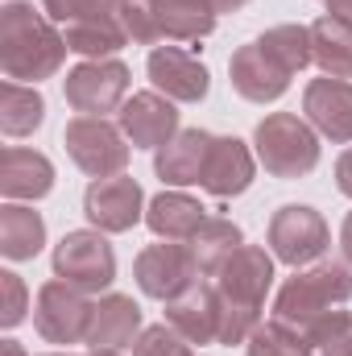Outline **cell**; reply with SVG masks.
I'll return each instance as SVG.
<instances>
[{"instance_id":"1","label":"cell","mask_w":352,"mask_h":356,"mask_svg":"<svg viewBox=\"0 0 352 356\" xmlns=\"http://www.w3.org/2000/svg\"><path fill=\"white\" fill-rule=\"evenodd\" d=\"M67 50H71L67 38L33 4L8 0L0 8V71H4V79L33 88L50 75H58Z\"/></svg>"},{"instance_id":"2","label":"cell","mask_w":352,"mask_h":356,"mask_svg":"<svg viewBox=\"0 0 352 356\" xmlns=\"http://www.w3.org/2000/svg\"><path fill=\"white\" fill-rule=\"evenodd\" d=\"M273 286V253L262 245H241L224 269L216 273L220 294V344H249V336L262 327L265 294Z\"/></svg>"},{"instance_id":"3","label":"cell","mask_w":352,"mask_h":356,"mask_svg":"<svg viewBox=\"0 0 352 356\" xmlns=\"http://www.w3.org/2000/svg\"><path fill=\"white\" fill-rule=\"evenodd\" d=\"M352 298V266L344 261H319L311 269H294V277L282 282L273 298V319L286 327H298L332 307H344Z\"/></svg>"},{"instance_id":"4","label":"cell","mask_w":352,"mask_h":356,"mask_svg":"<svg viewBox=\"0 0 352 356\" xmlns=\"http://www.w3.org/2000/svg\"><path fill=\"white\" fill-rule=\"evenodd\" d=\"M257 162L273 178H303L319 166V133L294 112H269L253 129Z\"/></svg>"},{"instance_id":"5","label":"cell","mask_w":352,"mask_h":356,"mask_svg":"<svg viewBox=\"0 0 352 356\" xmlns=\"http://www.w3.org/2000/svg\"><path fill=\"white\" fill-rule=\"evenodd\" d=\"M63 145L71 162L91 178H112L129 166V137L104 116H75L63 129Z\"/></svg>"},{"instance_id":"6","label":"cell","mask_w":352,"mask_h":356,"mask_svg":"<svg viewBox=\"0 0 352 356\" xmlns=\"http://www.w3.org/2000/svg\"><path fill=\"white\" fill-rule=\"evenodd\" d=\"M332 245V232L323 224V216L307 203H286L273 211L269 220V253L286 266L303 269L311 261H319Z\"/></svg>"},{"instance_id":"7","label":"cell","mask_w":352,"mask_h":356,"mask_svg":"<svg viewBox=\"0 0 352 356\" xmlns=\"http://www.w3.org/2000/svg\"><path fill=\"white\" fill-rule=\"evenodd\" d=\"M54 277L88 290V294H99L116 282V253L112 245L104 241L99 228H88V232H67L58 245H54Z\"/></svg>"},{"instance_id":"8","label":"cell","mask_w":352,"mask_h":356,"mask_svg":"<svg viewBox=\"0 0 352 356\" xmlns=\"http://www.w3.org/2000/svg\"><path fill=\"white\" fill-rule=\"evenodd\" d=\"M88 323H91V302L88 290L54 277L38 290L33 302V327L46 344H83L88 340Z\"/></svg>"},{"instance_id":"9","label":"cell","mask_w":352,"mask_h":356,"mask_svg":"<svg viewBox=\"0 0 352 356\" xmlns=\"http://www.w3.org/2000/svg\"><path fill=\"white\" fill-rule=\"evenodd\" d=\"M133 277L141 286V294L158 298V302H170L182 290H191L203 273L195 266V253L186 241H158V245H145L133 261Z\"/></svg>"},{"instance_id":"10","label":"cell","mask_w":352,"mask_h":356,"mask_svg":"<svg viewBox=\"0 0 352 356\" xmlns=\"http://www.w3.org/2000/svg\"><path fill=\"white\" fill-rule=\"evenodd\" d=\"M63 91H67V104L79 116L116 112L125 104V95H129V67L120 58H88L75 71H67Z\"/></svg>"},{"instance_id":"11","label":"cell","mask_w":352,"mask_h":356,"mask_svg":"<svg viewBox=\"0 0 352 356\" xmlns=\"http://www.w3.org/2000/svg\"><path fill=\"white\" fill-rule=\"evenodd\" d=\"M228 79H232V91L249 104H273L282 99L294 71L265 46L262 38H253L249 46H241L232 58H228Z\"/></svg>"},{"instance_id":"12","label":"cell","mask_w":352,"mask_h":356,"mask_svg":"<svg viewBox=\"0 0 352 356\" xmlns=\"http://www.w3.org/2000/svg\"><path fill=\"white\" fill-rule=\"evenodd\" d=\"M83 216L99 232H129L133 224L145 220V195L141 182L129 175L95 178L83 195Z\"/></svg>"},{"instance_id":"13","label":"cell","mask_w":352,"mask_h":356,"mask_svg":"<svg viewBox=\"0 0 352 356\" xmlns=\"http://www.w3.org/2000/svg\"><path fill=\"white\" fill-rule=\"evenodd\" d=\"M120 133L133 141V149H162L178 137V112L175 99L162 91H137L133 99L120 104Z\"/></svg>"},{"instance_id":"14","label":"cell","mask_w":352,"mask_h":356,"mask_svg":"<svg viewBox=\"0 0 352 356\" xmlns=\"http://www.w3.org/2000/svg\"><path fill=\"white\" fill-rule=\"evenodd\" d=\"M145 71H150L154 88L162 91L166 99H175V104H199V99H207L211 75H207V67H203L191 50H178V46H154Z\"/></svg>"},{"instance_id":"15","label":"cell","mask_w":352,"mask_h":356,"mask_svg":"<svg viewBox=\"0 0 352 356\" xmlns=\"http://www.w3.org/2000/svg\"><path fill=\"white\" fill-rule=\"evenodd\" d=\"M303 112H307V124L336 141V145H349L352 141V83L349 79H311L303 91Z\"/></svg>"},{"instance_id":"16","label":"cell","mask_w":352,"mask_h":356,"mask_svg":"<svg viewBox=\"0 0 352 356\" xmlns=\"http://www.w3.org/2000/svg\"><path fill=\"white\" fill-rule=\"evenodd\" d=\"M166 323L175 327L186 344H220V294L216 282H195L178 298L166 302Z\"/></svg>"},{"instance_id":"17","label":"cell","mask_w":352,"mask_h":356,"mask_svg":"<svg viewBox=\"0 0 352 356\" xmlns=\"http://www.w3.org/2000/svg\"><path fill=\"white\" fill-rule=\"evenodd\" d=\"M141 307L129 294H104L99 302H91V323H88V344L91 353H120L129 344H137L141 336Z\"/></svg>"},{"instance_id":"18","label":"cell","mask_w":352,"mask_h":356,"mask_svg":"<svg viewBox=\"0 0 352 356\" xmlns=\"http://www.w3.org/2000/svg\"><path fill=\"white\" fill-rule=\"evenodd\" d=\"M211 145H216V133L207 129H178L175 141H166L158 154H154V175L170 186H191L207 175V162H211Z\"/></svg>"},{"instance_id":"19","label":"cell","mask_w":352,"mask_h":356,"mask_svg":"<svg viewBox=\"0 0 352 356\" xmlns=\"http://www.w3.org/2000/svg\"><path fill=\"white\" fill-rule=\"evenodd\" d=\"M54 191V166L38 149L8 145L0 154V195L4 199H46Z\"/></svg>"},{"instance_id":"20","label":"cell","mask_w":352,"mask_h":356,"mask_svg":"<svg viewBox=\"0 0 352 356\" xmlns=\"http://www.w3.org/2000/svg\"><path fill=\"white\" fill-rule=\"evenodd\" d=\"M253 154L241 137H216L211 145V162H207V175H203V191H211L216 199H232V195H245L253 186Z\"/></svg>"},{"instance_id":"21","label":"cell","mask_w":352,"mask_h":356,"mask_svg":"<svg viewBox=\"0 0 352 356\" xmlns=\"http://www.w3.org/2000/svg\"><path fill=\"white\" fill-rule=\"evenodd\" d=\"M207 220V207L182 191H162L145 207V224L158 241H191Z\"/></svg>"},{"instance_id":"22","label":"cell","mask_w":352,"mask_h":356,"mask_svg":"<svg viewBox=\"0 0 352 356\" xmlns=\"http://www.w3.org/2000/svg\"><path fill=\"white\" fill-rule=\"evenodd\" d=\"M46 245V220L33 207L4 203L0 207V253L8 261H33Z\"/></svg>"},{"instance_id":"23","label":"cell","mask_w":352,"mask_h":356,"mask_svg":"<svg viewBox=\"0 0 352 356\" xmlns=\"http://www.w3.org/2000/svg\"><path fill=\"white\" fill-rule=\"evenodd\" d=\"M311 63L332 79H352V25L323 13L311 25Z\"/></svg>"},{"instance_id":"24","label":"cell","mask_w":352,"mask_h":356,"mask_svg":"<svg viewBox=\"0 0 352 356\" xmlns=\"http://www.w3.org/2000/svg\"><path fill=\"white\" fill-rule=\"evenodd\" d=\"M216 17L211 0H158L162 42H203L216 29Z\"/></svg>"},{"instance_id":"25","label":"cell","mask_w":352,"mask_h":356,"mask_svg":"<svg viewBox=\"0 0 352 356\" xmlns=\"http://www.w3.org/2000/svg\"><path fill=\"white\" fill-rule=\"evenodd\" d=\"M186 245H191V253H195L199 273H203V277H216V273L224 269V261L245 245V232H241L232 220H224V216H207L203 228H199Z\"/></svg>"},{"instance_id":"26","label":"cell","mask_w":352,"mask_h":356,"mask_svg":"<svg viewBox=\"0 0 352 356\" xmlns=\"http://www.w3.org/2000/svg\"><path fill=\"white\" fill-rule=\"evenodd\" d=\"M63 38L75 54L83 58H112L120 46H129V33L120 17H91V21H71L63 25Z\"/></svg>"},{"instance_id":"27","label":"cell","mask_w":352,"mask_h":356,"mask_svg":"<svg viewBox=\"0 0 352 356\" xmlns=\"http://www.w3.org/2000/svg\"><path fill=\"white\" fill-rule=\"evenodd\" d=\"M42 120H46L42 91L4 79V88H0V129H4V137H29L33 129H42Z\"/></svg>"},{"instance_id":"28","label":"cell","mask_w":352,"mask_h":356,"mask_svg":"<svg viewBox=\"0 0 352 356\" xmlns=\"http://www.w3.org/2000/svg\"><path fill=\"white\" fill-rule=\"evenodd\" d=\"M290 332L298 336L307 356H340L352 344V315L332 307V311H323V315H315V319H307Z\"/></svg>"},{"instance_id":"29","label":"cell","mask_w":352,"mask_h":356,"mask_svg":"<svg viewBox=\"0 0 352 356\" xmlns=\"http://www.w3.org/2000/svg\"><path fill=\"white\" fill-rule=\"evenodd\" d=\"M116 17H120V25H125L129 42H137V46H154V42H162L158 0H120Z\"/></svg>"},{"instance_id":"30","label":"cell","mask_w":352,"mask_h":356,"mask_svg":"<svg viewBox=\"0 0 352 356\" xmlns=\"http://www.w3.org/2000/svg\"><path fill=\"white\" fill-rule=\"evenodd\" d=\"M245 356H307V348L298 344V336H294L286 323L269 319V323H262V327L249 336Z\"/></svg>"},{"instance_id":"31","label":"cell","mask_w":352,"mask_h":356,"mask_svg":"<svg viewBox=\"0 0 352 356\" xmlns=\"http://www.w3.org/2000/svg\"><path fill=\"white\" fill-rule=\"evenodd\" d=\"M42 8L50 21L71 25V21H91V17H116L120 0H42Z\"/></svg>"},{"instance_id":"32","label":"cell","mask_w":352,"mask_h":356,"mask_svg":"<svg viewBox=\"0 0 352 356\" xmlns=\"http://www.w3.org/2000/svg\"><path fill=\"white\" fill-rule=\"evenodd\" d=\"M133 356H195V353H191V344L178 336L175 327L162 319V323H154V327H145V332L137 336Z\"/></svg>"},{"instance_id":"33","label":"cell","mask_w":352,"mask_h":356,"mask_svg":"<svg viewBox=\"0 0 352 356\" xmlns=\"http://www.w3.org/2000/svg\"><path fill=\"white\" fill-rule=\"evenodd\" d=\"M0 294H4V302H0V323L4 327H17L21 319H25V302H29V294H25V282L13 273V269H4L0 273Z\"/></svg>"},{"instance_id":"34","label":"cell","mask_w":352,"mask_h":356,"mask_svg":"<svg viewBox=\"0 0 352 356\" xmlns=\"http://www.w3.org/2000/svg\"><path fill=\"white\" fill-rule=\"evenodd\" d=\"M336 186H340V195L352 199V145L340 154V162H336Z\"/></svg>"},{"instance_id":"35","label":"cell","mask_w":352,"mask_h":356,"mask_svg":"<svg viewBox=\"0 0 352 356\" xmlns=\"http://www.w3.org/2000/svg\"><path fill=\"white\" fill-rule=\"evenodd\" d=\"M323 4H328V17H336V21L352 25V0H323Z\"/></svg>"},{"instance_id":"36","label":"cell","mask_w":352,"mask_h":356,"mask_svg":"<svg viewBox=\"0 0 352 356\" xmlns=\"http://www.w3.org/2000/svg\"><path fill=\"white\" fill-rule=\"evenodd\" d=\"M340 249H344V257L352 261V211L344 216V224H340Z\"/></svg>"},{"instance_id":"37","label":"cell","mask_w":352,"mask_h":356,"mask_svg":"<svg viewBox=\"0 0 352 356\" xmlns=\"http://www.w3.org/2000/svg\"><path fill=\"white\" fill-rule=\"evenodd\" d=\"M211 4H216V13H241L249 0H211Z\"/></svg>"},{"instance_id":"38","label":"cell","mask_w":352,"mask_h":356,"mask_svg":"<svg viewBox=\"0 0 352 356\" xmlns=\"http://www.w3.org/2000/svg\"><path fill=\"white\" fill-rule=\"evenodd\" d=\"M0 356H29V353H25L17 340H4V344H0Z\"/></svg>"},{"instance_id":"39","label":"cell","mask_w":352,"mask_h":356,"mask_svg":"<svg viewBox=\"0 0 352 356\" xmlns=\"http://www.w3.org/2000/svg\"><path fill=\"white\" fill-rule=\"evenodd\" d=\"M91 356H120V353H91Z\"/></svg>"},{"instance_id":"40","label":"cell","mask_w":352,"mask_h":356,"mask_svg":"<svg viewBox=\"0 0 352 356\" xmlns=\"http://www.w3.org/2000/svg\"><path fill=\"white\" fill-rule=\"evenodd\" d=\"M340 356H352V344H349V348H344V353H340Z\"/></svg>"},{"instance_id":"41","label":"cell","mask_w":352,"mask_h":356,"mask_svg":"<svg viewBox=\"0 0 352 356\" xmlns=\"http://www.w3.org/2000/svg\"><path fill=\"white\" fill-rule=\"evenodd\" d=\"M50 356H71V353H50Z\"/></svg>"}]
</instances>
